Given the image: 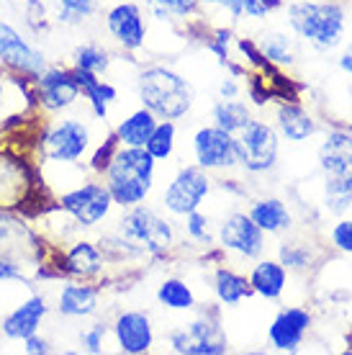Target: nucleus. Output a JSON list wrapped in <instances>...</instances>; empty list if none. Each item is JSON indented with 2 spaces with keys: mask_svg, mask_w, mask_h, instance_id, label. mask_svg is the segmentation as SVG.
I'll use <instances>...</instances> for the list:
<instances>
[{
  "mask_svg": "<svg viewBox=\"0 0 352 355\" xmlns=\"http://www.w3.org/2000/svg\"><path fill=\"white\" fill-rule=\"evenodd\" d=\"M155 165H157V160L147 152V147L118 144L108 168L103 170L106 173V188L114 196V204L121 206V209L139 206L152 191Z\"/></svg>",
  "mask_w": 352,
  "mask_h": 355,
  "instance_id": "obj_1",
  "label": "nucleus"
},
{
  "mask_svg": "<svg viewBox=\"0 0 352 355\" xmlns=\"http://www.w3.org/2000/svg\"><path fill=\"white\" fill-rule=\"evenodd\" d=\"M139 101L159 119H183L193 106V88L168 67H147L139 75Z\"/></svg>",
  "mask_w": 352,
  "mask_h": 355,
  "instance_id": "obj_2",
  "label": "nucleus"
},
{
  "mask_svg": "<svg viewBox=\"0 0 352 355\" xmlns=\"http://www.w3.org/2000/svg\"><path fill=\"white\" fill-rule=\"evenodd\" d=\"M288 24L317 49H335L344 36V10L337 3H293Z\"/></svg>",
  "mask_w": 352,
  "mask_h": 355,
  "instance_id": "obj_3",
  "label": "nucleus"
},
{
  "mask_svg": "<svg viewBox=\"0 0 352 355\" xmlns=\"http://www.w3.org/2000/svg\"><path fill=\"white\" fill-rule=\"evenodd\" d=\"M118 234L129 248H137L150 255H162L173 245V227L168 219L144 206H132L118 222Z\"/></svg>",
  "mask_w": 352,
  "mask_h": 355,
  "instance_id": "obj_4",
  "label": "nucleus"
},
{
  "mask_svg": "<svg viewBox=\"0 0 352 355\" xmlns=\"http://www.w3.org/2000/svg\"><path fill=\"white\" fill-rule=\"evenodd\" d=\"M234 137V157L247 173H267L278 162V134L265 121H249Z\"/></svg>",
  "mask_w": 352,
  "mask_h": 355,
  "instance_id": "obj_5",
  "label": "nucleus"
},
{
  "mask_svg": "<svg viewBox=\"0 0 352 355\" xmlns=\"http://www.w3.org/2000/svg\"><path fill=\"white\" fill-rule=\"evenodd\" d=\"M90 126L82 119H62L42 137V155L54 165H72L90 150Z\"/></svg>",
  "mask_w": 352,
  "mask_h": 355,
  "instance_id": "obj_6",
  "label": "nucleus"
},
{
  "mask_svg": "<svg viewBox=\"0 0 352 355\" xmlns=\"http://www.w3.org/2000/svg\"><path fill=\"white\" fill-rule=\"evenodd\" d=\"M57 204H60L62 211L67 214V216H72V219L78 222V227H82V230H90V227L100 224L103 219H108L111 209L116 206L114 196H111V191L106 188V183H96V180L64 191Z\"/></svg>",
  "mask_w": 352,
  "mask_h": 355,
  "instance_id": "obj_7",
  "label": "nucleus"
},
{
  "mask_svg": "<svg viewBox=\"0 0 352 355\" xmlns=\"http://www.w3.org/2000/svg\"><path fill=\"white\" fill-rule=\"evenodd\" d=\"M209 191H211V180L206 175V170L198 165H188L177 170V175L170 180V186L162 193V204L170 214L185 216L203 204Z\"/></svg>",
  "mask_w": 352,
  "mask_h": 355,
  "instance_id": "obj_8",
  "label": "nucleus"
},
{
  "mask_svg": "<svg viewBox=\"0 0 352 355\" xmlns=\"http://www.w3.org/2000/svg\"><path fill=\"white\" fill-rule=\"evenodd\" d=\"M0 62L16 75L36 80L46 70V57L34 44H28L8 21L0 18Z\"/></svg>",
  "mask_w": 352,
  "mask_h": 355,
  "instance_id": "obj_9",
  "label": "nucleus"
},
{
  "mask_svg": "<svg viewBox=\"0 0 352 355\" xmlns=\"http://www.w3.org/2000/svg\"><path fill=\"white\" fill-rule=\"evenodd\" d=\"M193 155L198 168L203 170H221L237 165L234 157V137L219 126H203L193 137Z\"/></svg>",
  "mask_w": 352,
  "mask_h": 355,
  "instance_id": "obj_10",
  "label": "nucleus"
},
{
  "mask_svg": "<svg viewBox=\"0 0 352 355\" xmlns=\"http://www.w3.org/2000/svg\"><path fill=\"white\" fill-rule=\"evenodd\" d=\"M34 85H36L39 103H42V108H46V111H64V108H72L78 103V98L82 96L72 70H62V67H46V70L34 80Z\"/></svg>",
  "mask_w": 352,
  "mask_h": 355,
  "instance_id": "obj_11",
  "label": "nucleus"
},
{
  "mask_svg": "<svg viewBox=\"0 0 352 355\" xmlns=\"http://www.w3.org/2000/svg\"><path fill=\"white\" fill-rule=\"evenodd\" d=\"M170 347L185 355H221L227 353V340L221 338L219 327L206 317L191 322L188 327L175 329L170 335Z\"/></svg>",
  "mask_w": 352,
  "mask_h": 355,
  "instance_id": "obj_12",
  "label": "nucleus"
},
{
  "mask_svg": "<svg viewBox=\"0 0 352 355\" xmlns=\"http://www.w3.org/2000/svg\"><path fill=\"white\" fill-rule=\"evenodd\" d=\"M219 242L242 258H257L265 250V232L247 214H229L219 227Z\"/></svg>",
  "mask_w": 352,
  "mask_h": 355,
  "instance_id": "obj_13",
  "label": "nucleus"
},
{
  "mask_svg": "<svg viewBox=\"0 0 352 355\" xmlns=\"http://www.w3.org/2000/svg\"><path fill=\"white\" fill-rule=\"evenodd\" d=\"M106 28L114 42L126 52H137L147 42V26L141 18V8L134 3H118L106 13Z\"/></svg>",
  "mask_w": 352,
  "mask_h": 355,
  "instance_id": "obj_14",
  "label": "nucleus"
},
{
  "mask_svg": "<svg viewBox=\"0 0 352 355\" xmlns=\"http://www.w3.org/2000/svg\"><path fill=\"white\" fill-rule=\"evenodd\" d=\"M114 335L118 347L129 355L150 353L152 343H155V327H152V320L144 311H123V314H118L114 324Z\"/></svg>",
  "mask_w": 352,
  "mask_h": 355,
  "instance_id": "obj_15",
  "label": "nucleus"
},
{
  "mask_svg": "<svg viewBox=\"0 0 352 355\" xmlns=\"http://www.w3.org/2000/svg\"><path fill=\"white\" fill-rule=\"evenodd\" d=\"M308 327H311V314L306 309L291 306V309H283L275 317L270 329H267V338H270L275 350L293 353L303 343V335H306Z\"/></svg>",
  "mask_w": 352,
  "mask_h": 355,
  "instance_id": "obj_16",
  "label": "nucleus"
},
{
  "mask_svg": "<svg viewBox=\"0 0 352 355\" xmlns=\"http://www.w3.org/2000/svg\"><path fill=\"white\" fill-rule=\"evenodd\" d=\"M46 311V299L44 296H31L26 302H21L16 309L6 314L3 322H0V332L8 340H26L28 335L39 332L42 322H44Z\"/></svg>",
  "mask_w": 352,
  "mask_h": 355,
  "instance_id": "obj_17",
  "label": "nucleus"
},
{
  "mask_svg": "<svg viewBox=\"0 0 352 355\" xmlns=\"http://www.w3.org/2000/svg\"><path fill=\"white\" fill-rule=\"evenodd\" d=\"M31 175L24 160L13 157L10 152H0V209H13L26 201Z\"/></svg>",
  "mask_w": 352,
  "mask_h": 355,
  "instance_id": "obj_18",
  "label": "nucleus"
},
{
  "mask_svg": "<svg viewBox=\"0 0 352 355\" xmlns=\"http://www.w3.org/2000/svg\"><path fill=\"white\" fill-rule=\"evenodd\" d=\"M319 165L326 175H352V134L329 132L319 147Z\"/></svg>",
  "mask_w": 352,
  "mask_h": 355,
  "instance_id": "obj_19",
  "label": "nucleus"
},
{
  "mask_svg": "<svg viewBox=\"0 0 352 355\" xmlns=\"http://www.w3.org/2000/svg\"><path fill=\"white\" fill-rule=\"evenodd\" d=\"M98 302H100V293L96 286L67 284L62 286L60 296H57V311L70 320H85L98 311Z\"/></svg>",
  "mask_w": 352,
  "mask_h": 355,
  "instance_id": "obj_20",
  "label": "nucleus"
},
{
  "mask_svg": "<svg viewBox=\"0 0 352 355\" xmlns=\"http://www.w3.org/2000/svg\"><path fill=\"white\" fill-rule=\"evenodd\" d=\"M60 268L72 278H93L103 270V252L88 240L75 242L64 255H62Z\"/></svg>",
  "mask_w": 352,
  "mask_h": 355,
  "instance_id": "obj_21",
  "label": "nucleus"
},
{
  "mask_svg": "<svg viewBox=\"0 0 352 355\" xmlns=\"http://www.w3.org/2000/svg\"><path fill=\"white\" fill-rule=\"evenodd\" d=\"M72 75H75V80H78V85H80V93H82L85 101L90 103L93 116H98V119L103 121L108 116V106L118 98V90H116L111 83L100 80L98 75H90V72L78 70V67H72Z\"/></svg>",
  "mask_w": 352,
  "mask_h": 355,
  "instance_id": "obj_22",
  "label": "nucleus"
},
{
  "mask_svg": "<svg viewBox=\"0 0 352 355\" xmlns=\"http://www.w3.org/2000/svg\"><path fill=\"white\" fill-rule=\"evenodd\" d=\"M155 126H157V116L152 114L150 108L141 106L139 111L129 114L121 124L116 126V137L126 147H144L152 132H155Z\"/></svg>",
  "mask_w": 352,
  "mask_h": 355,
  "instance_id": "obj_23",
  "label": "nucleus"
},
{
  "mask_svg": "<svg viewBox=\"0 0 352 355\" xmlns=\"http://www.w3.org/2000/svg\"><path fill=\"white\" fill-rule=\"evenodd\" d=\"M249 219L260 227L263 232H285L291 227V211H288V206L283 204L281 198H260L252 204L249 209Z\"/></svg>",
  "mask_w": 352,
  "mask_h": 355,
  "instance_id": "obj_24",
  "label": "nucleus"
},
{
  "mask_svg": "<svg viewBox=\"0 0 352 355\" xmlns=\"http://www.w3.org/2000/svg\"><path fill=\"white\" fill-rule=\"evenodd\" d=\"M285 281H288V273L281 263L275 260H263L252 268L249 273V286L252 291L265 296V299H278L283 291H285Z\"/></svg>",
  "mask_w": 352,
  "mask_h": 355,
  "instance_id": "obj_25",
  "label": "nucleus"
},
{
  "mask_svg": "<svg viewBox=\"0 0 352 355\" xmlns=\"http://www.w3.org/2000/svg\"><path fill=\"white\" fill-rule=\"evenodd\" d=\"M278 126L291 142H306L317 132V121L311 119V114L296 103H283L278 108Z\"/></svg>",
  "mask_w": 352,
  "mask_h": 355,
  "instance_id": "obj_26",
  "label": "nucleus"
},
{
  "mask_svg": "<svg viewBox=\"0 0 352 355\" xmlns=\"http://www.w3.org/2000/svg\"><path fill=\"white\" fill-rule=\"evenodd\" d=\"M213 291L219 296V302L227 304V306H237L239 302H245V299H249L255 293L245 275L234 273L229 268H219L216 270V275H213Z\"/></svg>",
  "mask_w": 352,
  "mask_h": 355,
  "instance_id": "obj_27",
  "label": "nucleus"
},
{
  "mask_svg": "<svg viewBox=\"0 0 352 355\" xmlns=\"http://www.w3.org/2000/svg\"><path fill=\"white\" fill-rule=\"evenodd\" d=\"M213 121H216V126L224 129V132L237 134L242 126H247L252 121V116H249L247 103L234 101V98H224V101H219V103L213 106Z\"/></svg>",
  "mask_w": 352,
  "mask_h": 355,
  "instance_id": "obj_28",
  "label": "nucleus"
},
{
  "mask_svg": "<svg viewBox=\"0 0 352 355\" xmlns=\"http://www.w3.org/2000/svg\"><path fill=\"white\" fill-rule=\"evenodd\" d=\"M157 299L162 306H168L173 311H188L193 309L195 304V296L191 291V286L180 281V278H168V281H162L157 288Z\"/></svg>",
  "mask_w": 352,
  "mask_h": 355,
  "instance_id": "obj_29",
  "label": "nucleus"
},
{
  "mask_svg": "<svg viewBox=\"0 0 352 355\" xmlns=\"http://www.w3.org/2000/svg\"><path fill=\"white\" fill-rule=\"evenodd\" d=\"M324 204L332 214L352 209V175H329L324 186Z\"/></svg>",
  "mask_w": 352,
  "mask_h": 355,
  "instance_id": "obj_30",
  "label": "nucleus"
},
{
  "mask_svg": "<svg viewBox=\"0 0 352 355\" xmlns=\"http://www.w3.org/2000/svg\"><path fill=\"white\" fill-rule=\"evenodd\" d=\"M54 18L64 26L82 24L88 16H93L98 8V0H52Z\"/></svg>",
  "mask_w": 352,
  "mask_h": 355,
  "instance_id": "obj_31",
  "label": "nucleus"
},
{
  "mask_svg": "<svg viewBox=\"0 0 352 355\" xmlns=\"http://www.w3.org/2000/svg\"><path fill=\"white\" fill-rule=\"evenodd\" d=\"M201 3L219 6V8L229 10V16L237 21V18H242V16H252V18L267 16L278 0H201Z\"/></svg>",
  "mask_w": 352,
  "mask_h": 355,
  "instance_id": "obj_32",
  "label": "nucleus"
},
{
  "mask_svg": "<svg viewBox=\"0 0 352 355\" xmlns=\"http://www.w3.org/2000/svg\"><path fill=\"white\" fill-rule=\"evenodd\" d=\"M144 147H147V152H150L155 160H168L170 155H173V150H175V124L168 121V119L157 121L155 132H152V137L147 139Z\"/></svg>",
  "mask_w": 352,
  "mask_h": 355,
  "instance_id": "obj_33",
  "label": "nucleus"
},
{
  "mask_svg": "<svg viewBox=\"0 0 352 355\" xmlns=\"http://www.w3.org/2000/svg\"><path fill=\"white\" fill-rule=\"evenodd\" d=\"M72 67H78V70H85L90 75H106L108 67H111V57H108L106 49H100L98 44H82L75 52V64Z\"/></svg>",
  "mask_w": 352,
  "mask_h": 355,
  "instance_id": "obj_34",
  "label": "nucleus"
},
{
  "mask_svg": "<svg viewBox=\"0 0 352 355\" xmlns=\"http://www.w3.org/2000/svg\"><path fill=\"white\" fill-rule=\"evenodd\" d=\"M147 8L159 21H173V18H185L195 13L198 0H147Z\"/></svg>",
  "mask_w": 352,
  "mask_h": 355,
  "instance_id": "obj_35",
  "label": "nucleus"
},
{
  "mask_svg": "<svg viewBox=\"0 0 352 355\" xmlns=\"http://www.w3.org/2000/svg\"><path fill=\"white\" fill-rule=\"evenodd\" d=\"M260 52H263L265 60H270L275 64H291L293 62V44L285 34H267L260 44Z\"/></svg>",
  "mask_w": 352,
  "mask_h": 355,
  "instance_id": "obj_36",
  "label": "nucleus"
},
{
  "mask_svg": "<svg viewBox=\"0 0 352 355\" xmlns=\"http://www.w3.org/2000/svg\"><path fill=\"white\" fill-rule=\"evenodd\" d=\"M24 237H31V232L18 222V219H13L6 209H0V252L8 255L10 245L21 242Z\"/></svg>",
  "mask_w": 352,
  "mask_h": 355,
  "instance_id": "obj_37",
  "label": "nucleus"
},
{
  "mask_svg": "<svg viewBox=\"0 0 352 355\" xmlns=\"http://www.w3.org/2000/svg\"><path fill=\"white\" fill-rule=\"evenodd\" d=\"M311 263V252L303 245H283L281 248V266L291 270H303Z\"/></svg>",
  "mask_w": 352,
  "mask_h": 355,
  "instance_id": "obj_38",
  "label": "nucleus"
},
{
  "mask_svg": "<svg viewBox=\"0 0 352 355\" xmlns=\"http://www.w3.org/2000/svg\"><path fill=\"white\" fill-rule=\"evenodd\" d=\"M118 137L114 134H108L106 137V142L103 144H98V150L96 155H93V160H90V168L96 170V173H103V170L108 168V162H111V157H114V152L118 150Z\"/></svg>",
  "mask_w": 352,
  "mask_h": 355,
  "instance_id": "obj_39",
  "label": "nucleus"
},
{
  "mask_svg": "<svg viewBox=\"0 0 352 355\" xmlns=\"http://www.w3.org/2000/svg\"><path fill=\"white\" fill-rule=\"evenodd\" d=\"M80 345L93 355L103 353V347H106V324H93L85 332H80Z\"/></svg>",
  "mask_w": 352,
  "mask_h": 355,
  "instance_id": "obj_40",
  "label": "nucleus"
},
{
  "mask_svg": "<svg viewBox=\"0 0 352 355\" xmlns=\"http://www.w3.org/2000/svg\"><path fill=\"white\" fill-rule=\"evenodd\" d=\"M185 232H188V237H193L198 242H206L209 240V216H203L198 209L191 214H185Z\"/></svg>",
  "mask_w": 352,
  "mask_h": 355,
  "instance_id": "obj_41",
  "label": "nucleus"
},
{
  "mask_svg": "<svg viewBox=\"0 0 352 355\" xmlns=\"http://www.w3.org/2000/svg\"><path fill=\"white\" fill-rule=\"evenodd\" d=\"M332 242H335L342 252H350L352 255V219H342L340 224H335V230H332Z\"/></svg>",
  "mask_w": 352,
  "mask_h": 355,
  "instance_id": "obj_42",
  "label": "nucleus"
},
{
  "mask_svg": "<svg viewBox=\"0 0 352 355\" xmlns=\"http://www.w3.org/2000/svg\"><path fill=\"white\" fill-rule=\"evenodd\" d=\"M24 353L26 355H46L52 353V345H49V340L39 338V335H28L26 340H24Z\"/></svg>",
  "mask_w": 352,
  "mask_h": 355,
  "instance_id": "obj_43",
  "label": "nucleus"
},
{
  "mask_svg": "<svg viewBox=\"0 0 352 355\" xmlns=\"http://www.w3.org/2000/svg\"><path fill=\"white\" fill-rule=\"evenodd\" d=\"M21 266L16 260H10L8 255H0V281H21Z\"/></svg>",
  "mask_w": 352,
  "mask_h": 355,
  "instance_id": "obj_44",
  "label": "nucleus"
},
{
  "mask_svg": "<svg viewBox=\"0 0 352 355\" xmlns=\"http://www.w3.org/2000/svg\"><path fill=\"white\" fill-rule=\"evenodd\" d=\"M219 93H221V98H237V93H239L237 83L231 80V78H227V80L219 85Z\"/></svg>",
  "mask_w": 352,
  "mask_h": 355,
  "instance_id": "obj_45",
  "label": "nucleus"
},
{
  "mask_svg": "<svg viewBox=\"0 0 352 355\" xmlns=\"http://www.w3.org/2000/svg\"><path fill=\"white\" fill-rule=\"evenodd\" d=\"M340 67H342L344 72H350L352 75V44L344 49V54L340 57Z\"/></svg>",
  "mask_w": 352,
  "mask_h": 355,
  "instance_id": "obj_46",
  "label": "nucleus"
},
{
  "mask_svg": "<svg viewBox=\"0 0 352 355\" xmlns=\"http://www.w3.org/2000/svg\"><path fill=\"white\" fill-rule=\"evenodd\" d=\"M3 90H6V78H3V72H0V101H3Z\"/></svg>",
  "mask_w": 352,
  "mask_h": 355,
  "instance_id": "obj_47",
  "label": "nucleus"
}]
</instances>
